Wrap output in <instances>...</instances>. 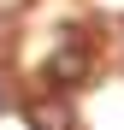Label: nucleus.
Returning <instances> with one entry per match:
<instances>
[{
    "mask_svg": "<svg viewBox=\"0 0 124 130\" xmlns=\"http://www.w3.org/2000/svg\"><path fill=\"white\" fill-rule=\"evenodd\" d=\"M6 6H24V0H6Z\"/></svg>",
    "mask_w": 124,
    "mask_h": 130,
    "instance_id": "3",
    "label": "nucleus"
},
{
    "mask_svg": "<svg viewBox=\"0 0 124 130\" xmlns=\"http://www.w3.org/2000/svg\"><path fill=\"white\" fill-rule=\"evenodd\" d=\"M83 71H89V53H77V47H65V53L53 59V77H65V83H71V77H83Z\"/></svg>",
    "mask_w": 124,
    "mask_h": 130,
    "instance_id": "1",
    "label": "nucleus"
},
{
    "mask_svg": "<svg viewBox=\"0 0 124 130\" xmlns=\"http://www.w3.org/2000/svg\"><path fill=\"white\" fill-rule=\"evenodd\" d=\"M30 118L41 124V130H65L71 118H65V106H59V112H53V106H30Z\"/></svg>",
    "mask_w": 124,
    "mask_h": 130,
    "instance_id": "2",
    "label": "nucleus"
}]
</instances>
